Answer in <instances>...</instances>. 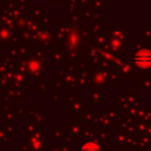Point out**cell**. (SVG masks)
Masks as SVG:
<instances>
[{"label":"cell","mask_w":151,"mask_h":151,"mask_svg":"<svg viewBox=\"0 0 151 151\" xmlns=\"http://www.w3.org/2000/svg\"><path fill=\"white\" fill-rule=\"evenodd\" d=\"M80 151H101V150H100V147L97 144H94V143H87V144H85V145L81 146Z\"/></svg>","instance_id":"obj_1"}]
</instances>
